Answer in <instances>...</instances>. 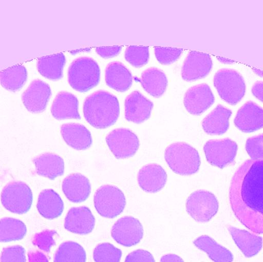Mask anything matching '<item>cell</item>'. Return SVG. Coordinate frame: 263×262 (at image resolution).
<instances>
[{"label":"cell","instance_id":"6da1fadb","mask_svg":"<svg viewBox=\"0 0 263 262\" xmlns=\"http://www.w3.org/2000/svg\"><path fill=\"white\" fill-rule=\"evenodd\" d=\"M229 197L236 218L249 230L263 234V160H247L236 170Z\"/></svg>","mask_w":263,"mask_h":262},{"label":"cell","instance_id":"7a4b0ae2","mask_svg":"<svg viewBox=\"0 0 263 262\" xmlns=\"http://www.w3.org/2000/svg\"><path fill=\"white\" fill-rule=\"evenodd\" d=\"M117 96L106 90H98L86 97L83 104L85 119L92 127L105 129L116 124L120 117Z\"/></svg>","mask_w":263,"mask_h":262},{"label":"cell","instance_id":"3957f363","mask_svg":"<svg viewBox=\"0 0 263 262\" xmlns=\"http://www.w3.org/2000/svg\"><path fill=\"white\" fill-rule=\"evenodd\" d=\"M165 160L175 173L192 175L199 170L201 160L199 152L185 143H176L165 149Z\"/></svg>","mask_w":263,"mask_h":262},{"label":"cell","instance_id":"277c9868","mask_svg":"<svg viewBox=\"0 0 263 262\" xmlns=\"http://www.w3.org/2000/svg\"><path fill=\"white\" fill-rule=\"evenodd\" d=\"M100 81V66L93 58L80 57L69 66L68 82L75 90L85 93L97 87Z\"/></svg>","mask_w":263,"mask_h":262},{"label":"cell","instance_id":"5b68a950","mask_svg":"<svg viewBox=\"0 0 263 262\" xmlns=\"http://www.w3.org/2000/svg\"><path fill=\"white\" fill-rule=\"evenodd\" d=\"M213 84L222 100L236 106L243 98L247 86L243 77L234 69H222L214 75Z\"/></svg>","mask_w":263,"mask_h":262},{"label":"cell","instance_id":"8992f818","mask_svg":"<svg viewBox=\"0 0 263 262\" xmlns=\"http://www.w3.org/2000/svg\"><path fill=\"white\" fill-rule=\"evenodd\" d=\"M32 190L23 182H11L2 191V205L12 213L18 215L27 213L32 207Z\"/></svg>","mask_w":263,"mask_h":262},{"label":"cell","instance_id":"52a82bcc","mask_svg":"<svg viewBox=\"0 0 263 262\" xmlns=\"http://www.w3.org/2000/svg\"><path fill=\"white\" fill-rule=\"evenodd\" d=\"M126 205L124 194L116 186L105 185L97 189L94 195L96 210L104 218H117L124 211Z\"/></svg>","mask_w":263,"mask_h":262},{"label":"cell","instance_id":"ba28073f","mask_svg":"<svg viewBox=\"0 0 263 262\" xmlns=\"http://www.w3.org/2000/svg\"><path fill=\"white\" fill-rule=\"evenodd\" d=\"M189 215L198 223H208L219 211V201L214 194L198 190L190 195L186 201Z\"/></svg>","mask_w":263,"mask_h":262},{"label":"cell","instance_id":"9c48e42d","mask_svg":"<svg viewBox=\"0 0 263 262\" xmlns=\"http://www.w3.org/2000/svg\"><path fill=\"white\" fill-rule=\"evenodd\" d=\"M204 152L207 162L219 169L235 164L238 145L230 138L210 140L204 146Z\"/></svg>","mask_w":263,"mask_h":262},{"label":"cell","instance_id":"30bf717a","mask_svg":"<svg viewBox=\"0 0 263 262\" xmlns=\"http://www.w3.org/2000/svg\"><path fill=\"white\" fill-rule=\"evenodd\" d=\"M106 143L114 156L118 159L133 156L139 148L137 135L124 128L116 129L106 137Z\"/></svg>","mask_w":263,"mask_h":262},{"label":"cell","instance_id":"8fae6325","mask_svg":"<svg viewBox=\"0 0 263 262\" xmlns=\"http://www.w3.org/2000/svg\"><path fill=\"white\" fill-rule=\"evenodd\" d=\"M112 238L125 247H132L140 243L143 237V228L139 220L131 216L120 218L112 226Z\"/></svg>","mask_w":263,"mask_h":262},{"label":"cell","instance_id":"7c38bea8","mask_svg":"<svg viewBox=\"0 0 263 262\" xmlns=\"http://www.w3.org/2000/svg\"><path fill=\"white\" fill-rule=\"evenodd\" d=\"M184 106L192 115H200L215 103L211 89L205 83L190 88L184 95Z\"/></svg>","mask_w":263,"mask_h":262},{"label":"cell","instance_id":"4fadbf2b","mask_svg":"<svg viewBox=\"0 0 263 262\" xmlns=\"http://www.w3.org/2000/svg\"><path fill=\"white\" fill-rule=\"evenodd\" d=\"M52 95L50 86L40 79L33 80L22 95L23 104L29 112L40 113L46 110Z\"/></svg>","mask_w":263,"mask_h":262},{"label":"cell","instance_id":"5bb4252c","mask_svg":"<svg viewBox=\"0 0 263 262\" xmlns=\"http://www.w3.org/2000/svg\"><path fill=\"white\" fill-rule=\"evenodd\" d=\"M212 68L213 60L210 55L192 51L184 61L181 75L185 81H197L206 77Z\"/></svg>","mask_w":263,"mask_h":262},{"label":"cell","instance_id":"9a60e30c","mask_svg":"<svg viewBox=\"0 0 263 262\" xmlns=\"http://www.w3.org/2000/svg\"><path fill=\"white\" fill-rule=\"evenodd\" d=\"M153 109V102L139 91H133L125 99V118L136 124H141L148 120Z\"/></svg>","mask_w":263,"mask_h":262},{"label":"cell","instance_id":"2e32d148","mask_svg":"<svg viewBox=\"0 0 263 262\" xmlns=\"http://www.w3.org/2000/svg\"><path fill=\"white\" fill-rule=\"evenodd\" d=\"M95 224V217L90 209L82 206L69 209L65 218L64 227L72 233L85 235L93 231Z\"/></svg>","mask_w":263,"mask_h":262},{"label":"cell","instance_id":"e0dca14e","mask_svg":"<svg viewBox=\"0 0 263 262\" xmlns=\"http://www.w3.org/2000/svg\"><path fill=\"white\" fill-rule=\"evenodd\" d=\"M234 123L239 130L246 133H251L262 129V108L254 102H247L238 110Z\"/></svg>","mask_w":263,"mask_h":262},{"label":"cell","instance_id":"ac0fdd59","mask_svg":"<svg viewBox=\"0 0 263 262\" xmlns=\"http://www.w3.org/2000/svg\"><path fill=\"white\" fill-rule=\"evenodd\" d=\"M62 189L66 198L73 203L86 201L92 191L89 180L80 173L70 174L65 178Z\"/></svg>","mask_w":263,"mask_h":262},{"label":"cell","instance_id":"d6986e66","mask_svg":"<svg viewBox=\"0 0 263 262\" xmlns=\"http://www.w3.org/2000/svg\"><path fill=\"white\" fill-rule=\"evenodd\" d=\"M138 183L142 190L156 193L165 187L167 174L165 169L158 164L143 166L138 173Z\"/></svg>","mask_w":263,"mask_h":262},{"label":"cell","instance_id":"ffe728a7","mask_svg":"<svg viewBox=\"0 0 263 262\" xmlns=\"http://www.w3.org/2000/svg\"><path fill=\"white\" fill-rule=\"evenodd\" d=\"M106 85L111 89L120 92H125L130 89L133 77L130 71L120 62L109 63L105 70Z\"/></svg>","mask_w":263,"mask_h":262},{"label":"cell","instance_id":"44dd1931","mask_svg":"<svg viewBox=\"0 0 263 262\" xmlns=\"http://www.w3.org/2000/svg\"><path fill=\"white\" fill-rule=\"evenodd\" d=\"M51 113L55 119H80L78 98L70 92H59L52 103Z\"/></svg>","mask_w":263,"mask_h":262},{"label":"cell","instance_id":"7402d4cb","mask_svg":"<svg viewBox=\"0 0 263 262\" xmlns=\"http://www.w3.org/2000/svg\"><path fill=\"white\" fill-rule=\"evenodd\" d=\"M61 135L65 143L77 150H86L92 144V135L86 126L78 123L61 126Z\"/></svg>","mask_w":263,"mask_h":262},{"label":"cell","instance_id":"603a6c76","mask_svg":"<svg viewBox=\"0 0 263 262\" xmlns=\"http://www.w3.org/2000/svg\"><path fill=\"white\" fill-rule=\"evenodd\" d=\"M232 111L218 105L202 122L204 132L208 135H221L228 131Z\"/></svg>","mask_w":263,"mask_h":262},{"label":"cell","instance_id":"cb8c5ba5","mask_svg":"<svg viewBox=\"0 0 263 262\" xmlns=\"http://www.w3.org/2000/svg\"><path fill=\"white\" fill-rule=\"evenodd\" d=\"M37 210L43 218L55 219L63 214L64 203L60 195L53 189H45L39 195Z\"/></svg>","mask_w":263,"mask_h":262},{"label":"cell","instance_id":"d4e9b609","mask_svg":"<svg viewBox=\"0 0 263 262\" xmlns=\"http://www.w3.org/2000/svg\"><path fill=\"white\" fill-rule=\"evenodd\" d=\"M32 163L35 165L36 173L40 176L54 180L64 174V161L55 154H42L34 158Z\"/></svg>","mask_w":263,"mask_h":262},{"label":"cell","instance_id":"484cf974","mask_svg":"<svg viewBox=\"0 0 263 262\" xmlns=\"http://www.w3.org/2000/svg\"><path fill=\"white\" fill-rule=\"evenodd\" d=\"M229 232L241 252L247 258H252L257 255L262 249V237L253 235L248 231L240 230L228 226Z\"/></svg>","mask_w":263,"mask_h":262},{"label":"cell","instance_id":"4316f807","mask_svg":"<svg viewBox=\"0 0 263 262\" xmlns=\"http://www.w3.org/2000/svg\"><path fill=\"white\" fill-rule=\"evenodd\" d=\"M139 82L144 90L155 98L162 96L168 85L165 72L156 67L148 68L142 72Z\"/></svg>","mask_w":263,"mask_h":262},{"label":"cell","instance_id":"83f0119b","mask_svg":"<svg viewBox=\"0 0 263 262\" xmlns=\"http://www.w3.org/2000/svg\"><path fill=\"white\" fill-rule=\"evenodd\" d=\"M66 63V58L64 54H55L40 58L37 62V69L45 78L52 81H58L63 78V69Z\"/></svg>","mask_w":263,"mask_h":262},{"label":"cell","instance_id":"f1b7e54d","mask_svg":"<svg viewBox=\"0 0 263 262\" xmlns=\"http://www.w3.org/2000/svg\"><path fill=\"white\" fill-rule=\"evenodd\" d=\"M193 244L199 250L205 252L209 258L214 262H233L234 259L230 250L218 244L208 235L199 237L193 241Z\"/></svg>","mask_w":263,"mask_h":262},{"label":"cell","instance_id":"f546056e","mask_svg":"<svg viewBox=\"0 0 263 262\" xmlns=\"http://www.w3.org/2000/svg\"><path fill=\"white\" fill-rule=\"evenodd\" d=\"M27 77L26 67L18 65L0 72V84L6 90L17 92L23 87Z\"/></svg>","mask_w":263,"mask_h":262},{"label":"cell","instance_id":"4dcf8cb0","mask_svg":"<svg viewBox=\"0 0 263 262\" xmlns=\"http://www.w3.org/2000/svg\"><path fill=\"white\" fill-rule=\"evenodd\" d=\"M27 233L24 223L13 218L0 219V243H10L23 239Z\"/></svg>","mask_w":263,"mask_h":262},{"label":"cell","instance_id":"1f68e13d","mask_svg":"<svg viewBox=\"0 0 263 262\" xmlns=\"http://www.w3.org/2000/svg\"><path fill=\"white\" fill-rule=\"evenodd\" d=\"M54 262H86V251L75 241H66L55 252Z\"/></svg>","mask_w":263,"mask_h":262},{"label":"cell","instance_id":"d6a6232c","mask_svg":"<svg viewBox=\"0 0 263 262\" xmlns=\"http://www.w3.org/2000/svg\"><path fill=\"white\" fill-rule=\"evenodd\" d=\"M123 252L110 243L98 245L93 251L96 262H120Z\"/></svg>","mask_w":263,"mask_h":262},{"label":"cell","instance_id":"836d02e7","mask_svg":"<svg viewBox=\"0 0 263 262\" xmlns=\"http://www.w3.org/2000/svg\"><path fill=\"white\" fill-rule=\"evenodd\" d=\"M148 46H128L125 52L126 61L136 68H141L148 63L149 58Z\"/></svg>","mask_w":263,"mask_h":262},{"label":"cell","instance_id":"e575fe53","mask_svg":"<svg viewBox=\"0 0 263 262\" xmlns=\"http://www.w3.org/2000/svg\"><path fill=\"white\" fill-rule=\"evenodd\" d=\"M59 235L54 230H44L34 235L32 240V245L46 252L50 253L51 249L55 246V238H58Z\"/></svg>","mask_w":263,"mask_h":262},{"label":"cell","instance_id":"d590c367","mask_svg":"<svg viewBox=\"0 0 263 262\" xmlns=\"http://www.w3.org/2000/svg\"><path fill=\"white\" fill-rule=\"evenodd\" d=\"M155 55L160 64L170 65L180 58L183 50L172 48L155 47Z\"/></svg>","mask_w":263,"mask_h":262},{"label":"cell","instance_id":"8d00e7d4","mask_svg":"<svg viewBox=\"0 0 263 262\" xmlns=\"http://www.w3.org/2000/svg\"><path fill=\"white\" fill-rule=\"evenodd\" d=\"M0 262H26L24 248L21 246L4 248L2 251Z\"/></svg>","mask_w":263,"mask_h":262},{"label":"cell","instance_id":"74e56055","mask_svg":"<svg viewBox=\"0 0 263 262\" xmlns=\"http://www.w3.org/2000/svg\"><path fill=\"white\" fill-rule=\"evenodd\" d=\"M246 150L252 160H263V133L249 138Z\"/></svg>","mask_w":263,"mask_h":262},{"label":"cell","instance_id":"f35d334b","mask_svg":"<svg viewBox=\"0 0 263 262\" xmlns=\"http://www.w3.org/2000/svg\"><path fill=\"white\" fill-rule=\"evenodd\" d=\"M125 262H156L154 257L148 251L138 249L126 256Z\"/></svg>","mask_w":263,"mask_h":262},{"label":"cell","instance_id":"ab89813d","mask_svg":"<svg viewBox=\"0 0 263 262\" xmlns=\"http://www.w3.org/2000/svg\"><path fill=\"white\" fill-rule=\"evenodd\" d=\"M122 46H110V47H98L96 52L100 56L103 58H110L117 56L121 52Z\"/></svg>","mask_w":263,"mask_h":262},{"label":"cell","instance_id":"60d3db41","mask_svg":"<svg viewBox=\"0 0 263 262\" xmlns=\"http://www.w3.org/2000/svg\"><path fill=\"white\" fill-rule=\"evenodd\" d=\"M29 262H49L50 257L40 251H29L28 252Z\"/></svg>","mask_w":263,"mask_h":262},{"label":"cell","instance_id":"b9f144b4","mask_svg":"<svg viewBox=\"0 0 263 262\" xmlns=\"http://www.w3.org/2000/svg\"><path fill=\"white\" fill-rule=\"evenodd\" d=\"M253 95L263 103V82L257 81L252 88Z\"/></svg>","mask_w":263,"mask_h":262},{"label":"cell","instance_id":"7bdbcfd3","mask_svg":"<svg viewBox=\"0 0 263 262\" xmlns=\"http://www.w3.org/2000/svg\"><path fill=\"white\" fill-rule=\"evenodd\" d=\"M160 262H185L182 258L174 254L163 255L161 258Z\"/></svg>","mask_w":263,"mask_h":262}]
</instances>
